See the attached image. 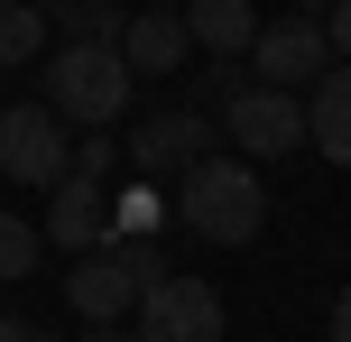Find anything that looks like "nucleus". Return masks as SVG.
<instances>
[{
    "instance_id": "6",
    "label": "nucleus",
    "mask_w": 351,
    "mask_h": 342,
    "mask_svg": "<svg viewBox=\"0 0 351 342\" xmlns=\"http://www.w3.org/2000/svg\"><path fill=\"white\" fill-rule=\"evenodd\" d=\"M333 65V37H324L315 10H287V19H259V37H250V74L259 84H315V74Z\"/></svg>"
},
{
    "instance_id": "23",
    "label": "nucleus",
    "mask_w": 351,
    "mask_h": 342,
    "mask_svg": "<svg viewBox=\"0 0 351 342\" xmlns=\"http://www.w3.org/2000/svg\"><path fill=\"white\" fill-rule=\"evenodd\" d=\"M287 10H333V0H287Z\"/></svg>"
},
{
    "instance_id": "13",
    "label": "nucleus",
    "mask_w": 351,
    "mask_h": 342,
    "mask_svg": "<svg viewBox=\"0 0 351 342\" xmlns=\"http://www.w3.org/2000/svg\"><path fill=\"white\" fill-rule=\"evenodd\" d=\"M37 56H47V10L0 0V74H10V65H37Z\"/></svg>"
},
{
    "instance_id": "24",
    "label": "nucleus",
    "mask_w": 351,
    "mask_h": 342,
    "mask_svg": "<svg viewBox=\"0 0 351 342\" xmlns=\"http://www.w3.org/2000/svg\"><path fill=\"white\" fill-rule=\"evenodd\" d=\"M139 10H185V0H139Z\"/></svg>"
},
{
    "instance_id": "22",
    "label": "nucleus",
    "mask_w": 351,
    "mask_h": 342,
    "mask_svg": "<svg viewBox=\"0 0 351 342\" xmlns=\"http://www.w3.org/2000/svg\"><path fill=\"white\" fill-rule=\"evenodd\" d=\"M84 342H139V333H121V324H93V333H84Z\"/></svg>"
},
{
    "instance_id": "7",
    "label": "nucleus",
    "mask_w": 351,
    "mask_h": 342,
    "mask_svg": "<svg viewBox=\"0 0 351 342\" xmlns=\"http://www.w3.org/2000/svg\"><path fill=\"white\" fill-rule=\"evenodd\" d=\"M222 287H204V278H158V287L139 296V342H222Z\"/></svg>"
},
{
    "instance_id": "4",
    "label": "nucleus",
    "mask_w": 351,
    "mask_h": 342,
    "mask_svg": "<svg viewBox=\"0 0 351 342\" xmlns=\"http://www.w3.org/2000/svg\"><path fill=\"white\" fill-rule=\"evenodd\" d=\"M65 167H74V139H65L56 102H10L0 111V176L10 185H56Z\"/></svg>"
},
{
    "instance_id": "2",
    "label": "nucleus",
    "mask_w": 351,
    "mask_h": 342,
    "mask_svg": "<svg viewBox=\"0 0 351 342\" xmlns=\"http://www.w3.org/2000/svg\"><path fill=\"white\" fill-rule=\"evenodd\" d=\"M130 84H139V74H130L121 47H84V37H65V47H56V65H47V93H37V102L65 111V130H111V121L130 111Z\"/></svg>"
},
{
    "instance_id": "19",
    "label": "nucleus",
    "mask_w": 351,
    "mask_h": 342,
    "mask_svg": "<svg viewBox=\"0 0 351 342\" xmlns=\"http://www.w3.org/2000/svg\"><path fill=\"white\" fill-rule=\"evenodd\" d=\"M324 37H333V56H351V0H333V10H324Z\"/></svg>"
},
{
    "instance_id": "12",
    "label": "nucleus",
    "mask_w": 351,
    "mask_h": 342,
    "mask_svg": "<svg viewBox=\"0 0 351 342\" xmlns=\"http://www.w3.org/2000/svg\"><path fill=\"white\" fill-rule=\"evenodd\" d=\"M185 37H194L204 56H250L259 10H250V0H185Z\"/></svg>"
},
{
    "instance_id": "1",
    "label": "nucleus",
    "mask_w": 351,
    "mask_h": 342,
    "mask_svg": "<svg viewBox=\"0 0 351 342\" xmlns=\"http://www.w3.org/2000/svg\"><path fill=\"white\" fill-rule=\"evenodd\" d=\"M176 222H185V232H204L213 250H250V241H259V222H268L259 167H250V158H204L185 185H176Z\"/></svg>"
},
{
    "instance_id": "14",
    "label": "nucleus",
    "mask_w": 351,
    "mask_h": 342,
    "mask_svg": "<svg viewBox=\"0 0 351 342\" xmlns=\"http://www.w3.org/2000/svg\"><path fill=\"white\" fill-rule=\"evenodd\" d=\"M65 37H84V47H121V28H130V0H65Z\"/></svg>"
},
{
    "instance_id": "10",
    "label": "nucleus",
    "mask_w": 351,
    "mask_h": 342,
    "mask_svg": "<svg viewBox=\"0 0 351 342\" xmlns=\"http://www.w3.org/2000/svg\"><path fill=\"white\" fill-rule=\"evenodd\" d=\"M121 56H130V74H139V84H158V74H185V56H194L185 10H130Z\"/></svg>"
},
{
    "instance_id": "11",
    "label": "nucleus",
    "mask_w": 351,
    "mask_h": 342,
    "mask_svg": "<svg viewBox=\"0 0 351 342\" xmlns=\"http://www.w3.org/2000/svg\"><path fill=\"white\" fill-rule=\"evenodd\" d=\"M305 148H324L333 167H351V56L324 65L315 93H305Z\"/></svg>"
},
{
    "instance_id": "18",
    "label": "nucleus",
    "mask_w": 351,
    "mask_h": 342,
    "mask_svg": "<svg viewBox=\"0 0 351 342\" xmlns=\"http://www.w3.org/2000/svg\"><path fill=\"white\" fill-rule=\"evenodd\" d=\"M111 250H121V259H130V278H139V296H148V287H158V278H176V269H167V250H158V241H111Z\"/></svg>"
},
{
    "instance_id": "3",
    "label": "nucleus",
    "mask_w": 351,
    "mask_h": 342,
    "mask_svg": "<svg viewBox=\"0 0 351 342\" xmlns=\"http://www.w3.org/2000/svg\"><path fill=\"white\" fill-rule=\"evenodd\" d=\"M204 148H213V111H194V102H176V111H148V121H130V139H121V158H130V176H176L185 185L194 167H204Z\"/></svg>"
},
{
    "instance_id": "20",
    "label": "nucleus",
    "mask_w": 351,
    "mask_h": 342,
    "mask_svg": "<svg viewBox=\"0 0 351 342\" xmlns=\"http://www.w3.org/2000/svg\"><path fill=\"white\" fill-rule=\"evenodd\" d=\"M0 342H56L47 324H28V315H0Z\"/></svg>"
},
{
    "instance_id": "21",
    "label": "nucleus",
    "mask_w": 351,
    "mask_h": 342,
    "mask_svg": "<svg viewBox=\"0 0 351 342\" xmlns=\"http://www.w3.org/2000/svg\"><path fill=\"white\" fill-rule=\"evenodd\" d=\"M324 342H351V287L333 296V324H324Z\"/></svg>"
},
{
    "instance_id": "5",
    "label": "nucleus",
    "mask_w": 351,
    "mask_h": 342,
    "mask_svg": "<svg viewBox=\"0 0 351 342\" xmlns=\"http://www.w3.org/2000/svg\"><path fill=\"white\" fill-rule=\"evenodd\" d=\"M222 130H231V148H241L250 167H268V158H287V148H305V102L287 84H241L222 102Z\"/></svg>"
},
{
    "instance_id": "8",
    "label": "nucleus",
    "mask_w": 351,
    "mask_h": 342,
    "mask_svg": "<svg viewBox=\"0 0 351 342\" xmlns=\"http://www.w3.org/2000/svg\"><path fill=\"white\" fill-rule=\"evenodd\" d=\"M37 232H56V250H111V195H102V176H84V167H65V176L47 185V222H37Z\"/></svg>"
},
{
    "instance_id": "17",
    "label": "nucleus",
    "mask_w": 351,
    "mask_h": 342,
    "mask_svg": "<svg viewBox=\"0 0 351 342\" xmlns=\"http://www.w3.org/2000/svg\"><path fill=\"white\" fill-rule=\"evenodd\" d=\"M74 167L111 185V167H121V139H111V130H84V139H74Z\"/></svg>"
},
{
    "instance_id": "9",
    "label": "nucleus",
    "mask_w": 351,
    "mask_h": 342,
    "mask_svg": "<svg viewBox=\"0 0 351 342\" xmlns=\"http://www.w3.org/2000/svg\"><path fill=\"white\" fill-rule=\"evenodd\" d=\"M65 306L84 315V324H121L130 306H139V278H130V259L121 250H84L65 269Z\"/></svg>"
},
{
    "instance_id": "25",
    "label": "nucleus",
    "mask_w": 351,
    "mask_h": 342,
    "mask_svg": "<svg viewBox=\"0 0 351 342\" xmlns=\"http://www.w3.org/2000/svg\"><path fill=\"white\" fill-rule=\"evenodd\" d=\"M28 10H65V0H28Z\"/></svg>"
},
{
    "instance_id": "15",
    "label": "nucleus",
    "mask_w": 351,
    "mask_h": 342,
    "mask_svg": "<svg viewBox=\"0 0 351 342\" xmlns=\"http://www.w3.org/2000/svg\"><path fill=\"white\" fill-rule=\"evenodd\" d=\"M37 259H47V232H37L28 213H0V287L37 278Z\"/></svg>"
},
{
    "instance_id": "16",
    "label": "nucleus",
    "mask_w": 351,
    "mask_h": 342,
    "mask_svg": "<svg viewBox=\"0 0 351 342\" xmlns=\"http://www.w3.org/2000/svg\"><path fill=\"white\" fill-rule=\"evenodd\" d=\"M111 232L121 241H158V185L130 176V195H111Z\"/></svg>"
}]
</instances>
